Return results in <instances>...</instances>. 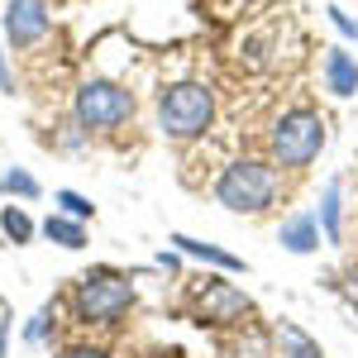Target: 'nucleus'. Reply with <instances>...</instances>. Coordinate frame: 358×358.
Wrapping results in <instances>:
<instances>
[{"label":"nucleus","instance_id":"nucleus-6","mask_svg":"<svg viewBox=\"0 0 358 358\" xmlns=\"http://www.w3.org/2000/svg\"><path fill=\"white\" fill-rule=\"evenodd\" d=\"M196 310H201V320H210V325H234V320H244L248 310H253V301H248L239 287L210 282V277H206V292H201Z\"/></svg>","mask_w":358,"mask_h":358},{"label":"nucleus","instance_id":"nucleus-5","mask_svg":"<svg viewBox=\"0 0 358 358\" xmlns=\"http://www.w3.org/2000/svg\"><path fill=\"white\" fill-rule=\"evenodd\" d=\"M134 115V91L115 82H86L77 91V124L82 129H120Z\"/></svg>","mask_w":358,"mask_h":358},{"label":"nucleus","instance_id":"nucleus-18","mask_svg":"<svg viewBox=\"0 0 358 358\" xmlns=\"http://www.w3.org/2000/svg\"><path fill=\"white\" fill-rule=\"evenodd\" d=\"M48 315H53V310H38V315L29 320V330H24V339H29V344H38V339L48 334Z\"/></svg>","mask_w":358,"mask_h":358},{"label":"nucleus","instance_id":"nucleus-12","mask_svg":"<svg viewBox=\"0 0 358 358\" xmlns=\"http://www.w3.org/2000/svg\"><path fill=\"white\" fill-rule=\"evenodd\" d=\"M277 339H282V358H320V344H315L306 330H296L292 320L277 325Z\"/></svg>","mask_w":358,"mask_h":358},{"label":"nucleus","instance_id":"nucleus-13","mask_svg":"<svg viewBox=\"0 0 358 358\" xmlns=\"http://www.w3.org/2000/svg\"><path fill=\"white\" fill-rule=\"evenodd\" d=\"M320 229H325L330 244H339V182H330L320 196Z\"/></svg>","mask_w":358,"mask_h":358},{"label":"nucleus","instance_id":"nucleus-4","mask_svg":"<svg viewBox=\"0 0 358 358\" xmlns=\"http://www.w3.org/2000/svg\"><path fill=\"white\" fill-rule=\"evenodd\" d=\"M325 148V120L315 110H287L273 124V158L277 167H310Z\"/></svg>","mask_w":358,"mask_h":358},{"label":"nucleus","instance_id":"nucleus-10","mask_svg":"<svg viewBox=\"0 0 358 358\" xmlns=\"http://www.w3.org/2000/svg\"><path fill=\"white\" fill-rule=\"evenodd\" d=\"M277 239H282V248H292V253H315L320 248V220L315 215H292V220H282Z\"/></svg>","mask_w":358,"mask_h":358},{"label":"nucleus","instance_id":"nucleus-16","mask_svg":"<svg viewBox=\"0 0 358 358\" xmlns=\"http://www.w3.org/2000/svg\"><path fill=\"white\" fill-rule=\"evenodd\" d=\"M57 206H62V215H72V220H91V215H96V206H91L82 192H57Z\"/></svg>","mask_w":358,"mask_h":358},{"label":"nucleus","instance_id":"nucleus-2","mask_svg":"<svg viewBox=\"0 0 358 358\" xmlns=\"http://www.w3.org/2000/svg\"><path fill=\"white\" fill-rule=\"evenodd\" d=\"M215 201L234 215H263L277 201V167L258 163V158H239L220 172L215 182Z\"/></svg>","mask_w":358,"mask_h":358},{"label":"nucleus","instance_id":"nucleus-9","mask_svg":"<svg viewBox=\"0 0 358 358\" xmlns=\"http://www.w3.org/2000/svg\"><path fill=\"white\" fill-rule=\"evenodd\" d=\"M172 244L182 248V253H192V258H201L206 268L244 273V258H239V253H229V248H215V244H206V239H192V234H172Z\"/></svg>","mask_w":358,"mask_h":358},{"label":"nucleus","instance_id":"nucleus-8","mask_svg":"<svg viewBox=\"0 0 358 358\" xmlns=\"http://www.w3.org/2000/svg\"><path fill=\"white\" fill-rule=\"evenodd\" d=\"M325 86H330V96H339V101L358 96V62L344 48H325Z\"/></svg>","mask_w":358,"mask_h":358},{"label":"nucleus","instance_id":"nucleus-14","mask_svg":"<svg viewBox=\"0 0 358 358\" xmlns=\"http://www.w3.org/2000/svg\"><path fill=\"white\" fill-rule=\"evenodd\" d=\"M0 229H5L15 244H29V239H34V220H29L20 206H5V210H0Z\"/></svg>","mask_w":358,"mask_h":358},{"label":"nucleus","instance_id":"nucleus-20","mask_svg":"<svg viewBox=\"0 0 358 358\" xmlns=\"http://www.w3.org/2000/svg\"><path fill=\"white\" fill-rule=\"evenodd\" d=\"M62 358H106V354H101V349H67Z\"/></svg>","mask_w":358,"mask_h":358},{"label":"nucleus","instance_id":"nucleus-17","mask_svg":"<svg viewBox=\"0 0 358 358\" xmlns=\"http://www.w3.org/2000/svg\"><path fill=\"white\" fill-rule=\"evenodd\" d=\"M325 15H330V24L339 29L344 38H358V20H354V15H349V10H339V5H330Z\"/></svg>","mask_w":358,"mask_h":358},{"label":"nucleus","instance_id":"nucleus-7","mask_svg":"<svg viewBox=\"0 0 358 358\" xmlns=\"http://www.w3.org/2000/svg\"><path fill=\"white\" fill-rule=\"evenodd\" d=\"M48 5L43 0H10V10H5V34H10V43L15 48H29V43H38L43 34H48Z\"/></svg>","mask_w":358,"mask_h":358},{"label":"nucleus","instance_id":"nucleus-1","mask_svg":"<svg viewBox=\"0 0 358 358\" xmlns=\"http://www.w3.org/2000/svg\"><path fill=\"white\" fill-rule=\"evenodd\" d=\"M215 120V96L206 82H172L158 91V129L177 143H192L210 129Z\"/></svg>","mask_w":358,"mask_h":358},{"label":"nucleus","instance_id":"nucleus-19","mask_svg":"<svg viewBox=\"0 0 358 358\" xmlns=\"http://www.w3.org/2000/svg\"><path fill=\"white\" fill-rule=\"evenodd\" d=\"M5 330H10V310H5V301H0V358H5Z\"/></svg>","mask_w":358,"mask_h":358},{"label":"nucleus","instance_id":"nucleus-15","mask_svg":"<svg viewBox=\"0 0 358 358\" xmlns=\"http://www.w3.org/2000/svg\"><path fill=\"white\" fill-rule=\"evenodd\" d=\"M0 192H10V196H24V201H34V196H38V182L29 177L24 167H15V172H0Z\"/></svg>","mask_w":358,"mask_h":358},{"label":"nucleus","instance_id":"nucleus-3","mask_svg":"<svg viewBox=\"0 0 358 358\" xmlns=\"http://www.w3.org/2000/svg\"><path fill=\"white\" fill-rule=\"evenodd\" d=\"M72 306H77V320H86V325H115L134 306V287L115 268H91V273L77 277Z\"/></svg>","mask_w":358,"mask_h":358},{"label":"nucleus","instance_id":"nucleus-11","mask_svg":"<svg viewBox=\"0 0 358 358\" xmlns=\"http://www.w3.org/2000/svg\"><path fill=\"white\" fill-rule=\"evenodd\" d=\"M43 234L62 248H86V224L72 220V215H48V220H43Z\"/></svg>","mask_w":358,"mask_h":358}]
</instances>
